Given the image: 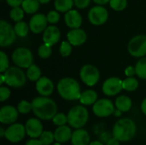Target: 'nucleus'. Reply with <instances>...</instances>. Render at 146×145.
<instances>
[{
  "mask_svg": "<svg viewBox=\"0 0 146 145\" xmlns=\"http://www.w3.org/2000/svg\"><path fill=\"white\" fill-rule=\"evenodd\" d=\"M33 112L42 121H50L57 114L56 103L48 97H38L32 101Z\"/></svg>",
  "mask_w": 146,
  "mask_h": 145,
  "instance_id": "obj_1",
  "label": "nucleus"
},
{
  "mask_svg": "<svg viewBox=\"0 0 146 145\" xmlns=\"http://www.w3.org/2000/svg\"><path fill=\"white\" fill-rule=\"evenodd\" d=\"M137 132L135 122L129 118H122L115 122L112 130V136L120 142H128L132 140Z\"/></svg>",
  "mask_w": 146,
  "mask_h": 145,
  "instance_id": "obj_2",
  "label": "nucleus"
},
{
  "mask_svg": "<svg viewBox=\"0 0 146 145\" xmlns=\"http://www.w3.org/2000/svg\"><path fill=\"white\" fill-rule=\"evenodd\" d=\"M57 91L65 100L74 101L80 97L81 91L79 83L72 78H63L57 84Z\"/></svg>",
  "mask_w": 146,
  "mask_h": 145,
  "instance_id": "obj_3",
  "label": "nucleus"
},
{
  "mask_svg": "<svg viewBox=\"0 0 146 145\" xmlns=\"http://www.w3.org/2000/svg\"><path fill=\"white\" fill-rule=\"evenodd\" d=\"M89 120L88 110L82 105L73 107L68 114V123L70 127L79 129L84 127Z\"/></svg>",
  "mask_w": 146,
  "mask_h": 145,
  "instance_id": "obj_4",
  "label": "nucleus"
},
{
  "mask_svg": "<svg viewBox=\"0 0 146 145\" xmlns=\"http://www.w3.org/2000/svg\"><path fill=\"white\" fill-rule=\"evenodd\" d=\"M5 83L11 87L19 88L23 86L27 82V76L21 68H9L3 73Z\"/></svg>",
  "mask_w": 146,
  "mask_h": 145,
  "instance_id": "obj_5",
  "label": "nucleus"
},
{
  "mask_svg": "<svg viewBox=\"0 0 146 145\" xmlns=\"http://www.w3.org/2000/svg\"><path fill=\"white\" fill-rule=\"evenodd\" d=\"M14 63L21 68H28L33 62V56L30 50L21 47L17 48L12 54Z\"/></svg>",
  "mask_w": 146,
  "mask_h": 145,
  "instance_id": "obj_6",
  "label": "nucleus"
},
{
  "mask_svg": "<svg viewBox=\"0 0 146 145\" xmlns=\"http://www.w3.org/2000/svg\"><path fill=\"white\" fill-rule=\"evenodd\" d=\"M128 52L134 57L146 56V36L138 35L133 38L127 45Z\"/></svg>",
  "mask_w": 146,
  "mask_h": 145,
  "instance_id": "obj_7",
  "label": "nucleus"
},
{
  "mask_svg": "<svg viewBox=\"0 0 146 145\" xmlns=\"http://www.w3.org/2000/svg\"><path fill=\"white\" fill-rule=\"evenodd\" d=\"M15 28L4 20L0 21V45L7 47L11 45L16 38Z\"/></svg>",
  "mask_w": 146,
  "mask_h": 145,
  "instance_id": "obj_8",
  "label": "nucleus"
},
{
  "mask_svg": "<svg viewBox=\"0 0 146 145\" xmlns=\"http://www.w3.org/2000/svg\"><path fill=\"white\" fill-rule=\"evenodd\" d=\"M115 109L113 103L106 98L98 100L92 107V111L94 115L100 118L109 117L111 115H114Z\"/></svg>",
  "mask_w": 146,
  "mask_h": 145,
  "instance_id": "obj_9",
  "label": "nucleus"
},
{
  "mask_svg": "<svg viewBox=\"0 0 146 145\" xmlns=\"http://www.w3.org/2000/svg\"><path fill=\"white\" fill-rule=\"evenodd\" d=\"M81 80L88 86L95 85L100 78L98 69L92 65H85L81 68L80 72Z\"/></svg>",
  "mask_w": 146,
  "mask_h": 145,
  "instance_id": "obj_10",
  "label": "nucleus"
},
{
  "mask_svg": "<svg viewBox=\"0 0 146 145\" xmlns=\"http://www.w3.org/2000/svg\"><path fill=\"white\" fill-rule=\"evenodd\" d=\"M26 134L25 126L21 123H14L9 125V126L6 129L5 138L9 143L17 144L25 138Z\"/></svg>",
  "mask_w": 146,
  "mask_h": 145,
  "instance_id": "obj_11",
  "label": "nucleus"
},
{
  "mask_svg": "<svg viewBox=\"0 0 146 145\" xmlns=\"http://www.w3.org/2000/svg\"><path fill=\"white\" fill-rule=\"evenodd\" d=\"M109 17L108 10L103 6H95L92 8L88 13V19L90 22L96 26L104 24Z\"/></svg>",
  "mask_w": 146,
  "mask_h": 145,
  "instance_id": "obj_12",
  "label": "nucleus"
},
{
  "mask_svg": "<svg viewBox=\"0 0 146 145\" xmlns=\"http://www.w3.org/2000/svg\"><path fill=\"white\" fill-rule=\"evenodd\" d=\"M122 89H123L122 80L116 77H111L106 79L104 82L102 87L103 92L106 96H110V97L116 96L121 91Z\"/></svg>",
  "mask_w": 146,
  "mask_h": 145,
  "instance_id": "obj_13",
  "label": "nucleus"
},
{
  "mask_svg": "<svg viewBox=\"0 0 146 145\" xmlns=\"http://www.w3.org/2000/svg\"><path fill=\"white\" fill-rule=\"evenodd\" d=\"M19 111L14 106L5 105L0 109V122L4 125H11L15 123L18 119Z\"/></svg>",
  "mask_w": 146,
  "mask_h": 145,
  "instance_id": "obj_14",
  "label": "nucleus"
},
{
  "mask_svg": "<svg viewBox=\"0 0 146 145\" xmlns=\"http://www.w3.org/2000/svg\"><path fill=\"white\" fill-rule=\"evenodd\" d=\"M26 132L31 138H39L43 133V124L38 118H30L25 124Z\"/></svg>",
  "mask_w": 146,
  "mask_h": 145,
  "instance_id": "obj_15",
  "label": "nucleus"
},
{
  "mask_svg": "<svg viewBox=\"0 0 146 145\" xmlns=\"http://www.w3.org/2000/svg\"><path fill=\"white\" fill-rule=\"evenodd\" d=\"M47 22L48 20L46 15L44 14H36L31 18L29 21L30 30L33 33H40L47 27Z\"/></svg>",
  "mask_w": 146,
  "mask_h": 145,
  "instance_id": "obj_16",
  "label": "nucleus"
},
{
  "mask_svg": "<svg viewBox=\"0 0 146 145\" xmlns=\"http://www.w3.org/2000/svg\"><path fill=\"white\" fill-rule=\"evenodd\" d=\"M61 38V32L58 27L55 26H50L44 31L43 40L44 44L48 45H54L58 43Z\"/></svg>",
  "mask_w": 146,
  "mask_h": 145,
  "instance_id": "obj_17",
  "label": "nucleus"
},
{
  "mask_svg": "<svg viewBox=\"0 0 146 145\" xmlns=\"http://www.w3.org/2000/svg\"><path fill=\"white\" fill-rule=\"evenodd\" d=\"M67 38L68 39V42L74 45V46H80L82 45L87 38L86 33L83 29L80 28H74L71 29L68 34Z\"/></svg>",
  "mask_w": 146,
  "mask_h": 145,
  "instance_id": "obj_18",
  "label": "nucleus"
},
{
  "mask_svg": "<svg viewBox=\"0 0 146 145\" xmlns=\"http://www.w3.org/2000/svg\"><path fill=\"white\" fill-rule=\"evenodd\" d=\"M36 90L40 96L49 97L54 91V84L47 77H41L36 83Z\"/></svg>",
  "mask_w": 146,
  "mask_h": 145,
  "instance_id": "obj_19",
  "label": "nucleus"
},
{
  "mask_svg": "<svg viewBox=\"0 0 146 145\" xmlns=\"http://www.w3.org/2000/svg\"><path fill=\"white\" fill-rule=\"evenodd\" d=\"M71 143L73 145H89L91 143V137L86 130L83 128L75 129L72 134Z\"/></svg>",
  "mask_w": 146,
  "mask_h": 145,
  "instance_id": "obj_20",
  "label": "nucleus"
},
{
  "mask_svg": "<svg viewBox=\"0 0 146 145\" xmlns=\"http://www.w3.org/2000/svg\"><path fill=\"white\" fill-rule=\"evenodd\" d=\"M64 20L66 25L71 29L80 28L82 24V16L77 10L74 9H70L66 12Z\"/></svg>",
  "mask_w": 146,
  "mask_h": 145,
  "instance_id": "obj_21",
  "label": "nucleus"
},
{
  "mask_svg": "<svg viewBox=\"0 0 146 145\" xmlns=\"http://www.w3.org/2000/svg\"><path fill=\"white\" fill-rule=\"evenodd\" d=\"M73 132L71 128L68 126H58L55 132H54V137H55V141L59 142L61 144H65L71 140Z\"/></svg>",
  "mask_w": 146,
  "mask_h": 145,
  "instance_id": "obj_22",
  "label": "nucleus"
},
{
  "mask_svg": "<svg viewBox=\"0 0 146 145\" xmlns=\"http://www.w3.org/2000/svg\"><path fill=\"white\" fill-rule=\"evenodd\" d=\"M79 100L82 105H93L98 101V94L93 90H86L81 93Z\"/></svg>",
  "mask_w": 146,
  "mask_h": 145,
  "instance_id": "obj_23",
  "label": "nucleus"
},
{
  "mask_svg": "<svg viewBox=\"0 0 146 145\" xmlns=\"http://www.w3.org/2000/svg\"><path fill=\"white\" fill-rule=\"evenodd\" d=\"M115 105L117 109H119L122 113H124V112H128L131 109V108L133 106V103L129 97L121 95L116 98Z\"/></svg>",
  "mask_w": 146,
  "mask_h": 145,
  "instance_id": "obj_24",
  "label": "nucleus"
},
{
  "mask_svg": "<svg viewBox=\"0 0 146 145\" xmlns=\"http://www.w3.org/2000/svg\"><path fill=\"white\" fill-rule=\"evenodd\" d=\"M40 3L38 0H24L21 3V7L27 14H34L38 11Z\"/></svg>",
  "mask_w": 146,
  "mask_h": 145,
  "instance_id": "obj_25",
  "label": "nucleus"
},
{
  "mask_svg": "<svg viewBox=\"0 0 146 145\" xmlns=\"http://www.w3.org/2000/svg\"><path fill=\"white\" fill-rule=\"evenodd\" d=\"M74 4V0H55V3H54L56 9L60 12L69 11Z\"/></svg>",
  "mask_w": 146,
  "mask_h": 145,
  "instance_id": "obj_26",
  "label": "nucleus"
},
{
  "mask_svg": "<svg viewBox=\"0 0 146 145\" xmlns=\"http://www.w3.org/2000/svg\"><path fill=\"white\" fill-rule=\"evenodd\" d=\"M27 76L31 81H38L41 78V70L37 65L32 64L27 70Z\"/></svg>",
  "mask_w": 146,
  "mask_h": 145,
  "instance_id": "obj_27",
  "label": "nucleus"
},
{
  "mask_svg": "<svg viewBox=\"0 0 146 145\" xmlns=\"http://www.w3.org/2000/svg\"><path fill=\"white\" fill-rule=\"evenodd\" d=\"M14 28H15V32L16 35L19 37H21V38L26 37L28 33L29 29H30L29 25H27L26 22L21 21L16 22Z\"/></svg>",
  "mask_w": 146,
  "mask_h": 145,
  "instance_id": "obj_28",
  "label": "nucleus"
},
{
  "mask_svg": "<svg viewBox=\"0 0 146 145\" xmlns=\"http://www.w3.org/2000/svg\"><path fill=\"white\" fill-rule=\"evenodd\" d=\"M122 86L127 91H134L139 87V81L133 77H127L122 81Z\"/></svg>",
  "mask_w": 146,
  "mask_h": 145,
  "instance_id": "obj_29",
  "label": "nucleus"
},
{
  "mask_svg": "<svg viewBox=\"0 0 146 145\" xmlns=\"http://www.w3.org/2000/svg\"><path fill=\"white\" fill-rule=\"evenodd\" d=\"M135 69H136V74L140 79H146V57L141 58L137 62Z\"/></svg>",
  "mask_w": 146,
  "mask_h": 145,
  "instance_id": "obj_30",
  "label": "nucleus"
},
{
  "mask_svg": "<svg viewBox=\"0 0 146 145\" xmlns=\"http://www.w3.org/2000/svg\"><path fill=\"white\" fill-rule=\"evenodd\" d=\"M9 16L11 18V20H13L14 21H21L23 17H24V9L22 8H21L20 6L17 7H14L9 13Z\"/></svg>",
  "mask_w": 146,
  "mask_h": 145,
  "instance_id": "obj_31",
  "label": "nucleus"
},
{
  "mask_svg": "<svg viewBox=\"0 0 146 145\" xmlns=\"http://www.w3.org/2000/svg\"><path fill=\"white\" fill-rule=\"evenodd\" d=\"M39 140L43 145H50L55 141L54 132L50 131H44L39 137Z\"/></svg>",
  "mask_w": 146,
  "mask_h": 145,
  "instance_id": "obj_32",
  "label": "nucleus"
},
{
  "mask_svg": "<svg viewBox=\"0 0 146 145\" xmlns=\"http://www.w3.org/2000/svg\"><path fill=\"white\" fill-rule=\"evenodd\" d=\"M17 109H18V111H19L20 114H21V115H27L30 111H33L32 103H29V102H27L26 100H22V101H21L18 103Z\"/></svg>",
  "mask_w": 146,
  "mask_h": 145,
  "instance_id": "obj_33",
  "label": "nucleus"
},
{
  "mask_svg": "<svg viewBox=\"0 0 146 145\" xmlns=\"http://www.w3.org/2000/svg\"><path fill=\"white\" fill-rule=\"evenodd\" d=\"M38 56L41 58H44V59L49 58L51 56V53H52L51 46L50 45H48L46 44H42V45L39 46L38 50Z\"/></svg>",
  "mask_w": 146,
  "mask_h": 145,
  "instance_id": "obj_34",
  "label": "nucleus"
},
{
  "mask_svg": "<svg viewBox=\"0 0 146 145\" xmlns=\"http://www.w3.org/2000/svg\"><path fill=\"white\" fill-rule=\"evenodd\" d=\"M51 121L53 124L56 126H64L68 123V115H64L63 113H58L53 117Z\"/></svg>",
  "mask_w": 146,
  "mask_h": 145,
  "instance_id": "obj_35",
  "label": "nucleus"
},
{
  "mask_svg": "<svg viewBox=\"0 0 146 145\" xmlns=\"http://www.w3.org/2000/svg\"><path fill=\"white\" fill-rule=\"evenodd\" d=\"M110 5L114 10L121 11L126 9L127 5V0H110Z\"/></svg>",
  "mask_w": 146,
  "mask_h": 145,
  "instance_id": "obj_36",
  "label": "nucleus"
},
{
  "mask_svg": "<svg viewBox=\"0 0 146 145\" xmlns=\"http://www.w3.org/2000/svg\"><path fill=\"white\" fill-rule=\"evenodd\" d=\"M60 54L63 57L70 56L72 52V44L68 41H62L60 45Z\"/></svg>",
  "mask_w": 146,
  "mask_h": 145,
  "instance_id": "obj_37",
  "label": "nucleus"
},
{
  "mask_svg": "<svg viewBox=\"0 0 146 145\" xmlns=\"http://www.w3.org/2000/svg\"><path fill=\"white\" fill-rule=\"evenodd\" d=\"M9 68V58L3 52H0V72L4 73Z\"/></svg>",
  "mask_w": 146,
  "mask_h": 145,
  "instance_id": "obj_38",
  "label": "nucleus"
},
{
  "mask_svg": "<svg viewBox=\"0 0 146 145\" xmlns=\"http://www.w3.org/2000/svg\"><path fill=\"white\" fill-rule=\"evenodd\" d=\"M46 16H47L48 22H50V23H51V24L57 23V22L60 21V14H59L58 12L55 11V10L50 11Z\"/></svg>",
  "mask_w": 146,
  "mask_h": 145,
  "instance_id": "obj_39",
  "label": "nucleus"
},
{
  "mask_svg": "<svg viewBox=\"0 0 146 145\" xmlns=\"http://www.w3.org/2000/svg\"><path fill=\"white\" fill-rule=\"evenodd\" d=\"M10 97V90L5 86L0 87V101L4 102Z\"/></svg>",
  "mask_w": 146,
  "mask_h": 145,
  "instance_id": "obj_40",
  "label": "nucleus"
},
{
  "mask_svg": "<svg viewBox=\"0 0 146 145\" xmlns=\"http://www.w3.org/2000/svg\"><path fill=\"white\" fill-rule=\"evenodd\" d=\"M74 4L77 8L79 9H86L87 8L90 3H91V1L92 0H74Z\"/></svg>",
  "mask_w": 146,
  "mask_h": 145,
  "instance_id": "obj_41",
  "label": "nucleus"
},
{
  "mask_svg": "<svg viewBox=\"0 0 146 145\" xmlns=\"http://www.w3.org/2000/svg\"><path fill=\"white\" fill-rule=\"evenodd\" d=\"M125 73L127 77H133L134 74H136V69L135 68L132 67V66H129L126 68L125 70Z\"/></svg>",
  "mask_w": 146,
  "mask_h": 145,
  "instance_id": "obj_42",
  "label": "nucleus"
},
{
  "mask_svg": "<svg viewBox=\"0 0 146 145\" xmlns=\"http://www.w3.org/2000/svg\"><path fill=\"white\" fill-rule=\"evenodd\" d=\"M24 0H6V2H7V3L9 5V6H11V7H17V6H20L21 3H22V2H23Z\"/></svg>",
  "mask_w": 146,
  "mask_h": 145,
  "instance_id": "obj_43",
  "label": "nucleus"
},
{
  "mask_svg": "<svg viewBox=\"0 0 146 145\" xmlns=\"http://www.w3.org/2000/svg\"><path fill=\"white\" fill-rule=\"evenodd\" d=\"M25 145H43L42 143L40 142L39 139H37V138H31L29 139Z\"/></svg>",
  "mask_w": 146,
  "mask_h": 145,
  "instance_id": "obj_44",
  "label": "nucleus"
},
{
  "mask_svg": "<svg viewBox=\"0 0 146 145\" xmlns=\"http://www.w3.org/2000/svg\"><path fill=\"white\" fill-rule=\"evenodd\" d=\"M105 145H120V141L112 136V137L108 140V142L105 144Z\"/></svg>",
  "mask_w": 146,
  "mask_h": 145,
  "instance_id": "obj_45",
  "label": "nucleus"
},
{
  "mask_svg": "<svg viewBox=\"0 0 146 145\" xmlns=\"http://www.w3.org/2000/svg\"><path fill=\"white\" fill-rule=\"evenodd\" d=\"M110 138L111 137L109 136V132H104V133H102V135L100 137V141L103 142L104 144H106Z\"/></svg>",
  "mask_w": 146,
  "mask_h": 145,
  "instance_id": "obj_46",
  "label": "nucleus"
},
{
  "mask_svg": "<svg viewBox=\"0 0 146 145\" xmlns=\"http://www.w3.org/2000/svg\"><path fill=\"white\" fill-rule=\"evenodd\" d=\"M94 3L99 4V5H104V4H106L108 3H110V0H93Z\"/></svg>",
  "mask_w": 146,
  "mask_h": 145,
  "instance_id": "obj_47",
  "label": "nucleus"
},
{
  "mask_svg": "<svg viewBox=\"0 0 146 145\" xmlns=\"http://www.w3.org/2000/svg\"><path fill=\"white\" fill-rule=\"evenodd\" d=\"M141 110H142V112L146 115V98L144 99V101L141 103Z\"/></svg>",
  "mask_w": 146,
  "mask_h": 145,
  "instance_id": "obj_48",
  "label": "nucleus"
},
{
  "mask_svg": "<svg viewBox=\"0 0 146 145\" xmlns=\"http://www.w3.org/2000/svg\"><path fill=\"white\" fill-rule=\"evenodd\" d=\"M5 133H6V130L3 129V126L0 127V137L1 138H5Z\"/></svg>",
  "mask_w": 146,
  "mask_h": 145,
  "instance_id": "obj_49",
  "label": "nucleus"
},
{
  "mask_svg": "<svg viewBox=\"0 0 146 145\" xmlns=\"http://www.w3.org/2000/svg\"><path fill=\"white\" fill-rule=\"evenodd\" d=\"M121 113H122V112H121V110H119V109H116L115 110V112H114V115H115V117H120V116L121 115Z\"/></svg>",
  "mask_w": 146,
  "mask_h": 145,
  "instance_id": "obj_50",
  "label": "nucleus"
},
{
  "mask_svg": "<svg viewBox=\"0 0 146 145\" xmlns=\"http://www.w3.org/2000/svg\"><path fill=\"white\" fill-rule=\"evenodd\" d=\"M89 145H104V143H103V142H101V141L99 140V141H92V142H91V143H90V144Z\"/></svg>",
  "mask_w": 146,
  "mask_h": 145,
  "instance_id": "obj_51",
  "label": "nucleus"
},
{
  "mask_svg": "<svg viewBox=\"0 0 146 145\" xmlns=\"http://www.w3.org/2000/svg\"><path fill=\"white\" fill-rule=\"evenodd\" d=\"M5 83V79H4V75L3 74H1L0 75V85Z\"/></svg>",
  "mask_w": 146,
  "mask_h": 145,
  "instance_id": "obj_52",
  "label": "nucleus"
},
{
  "mask_svg": "<svg viewBox=\"0 0 146 145\" xmlns=\"http://www.w3.org/2000/svg\"><path fill=\"white\" fill-rule=\"evenodd\" d=\"M50 0H38V2L42 4H45V3H48Z\"/></svg>",
  "mask_w": 146,
  "mask_h": 145,
  "instance_id": "obj_53",
  "label": "nucleus"
},
{
  "mask_svg": "<svg viewBox=\"0 0 146 145\" xmlns=\"http://www.w3.org/2000/svg\"><path fill=\"white\" fill-rule=\"evenodd\" d=\"M62 144H61V143H59V142H56V143H55L53 145H62Z\"/></svg>",
  "mask_w": 146,
  "mask_h": 145,
  "instance_id": "obj_54",
  "label": "nucleus"
}]
</instances>
